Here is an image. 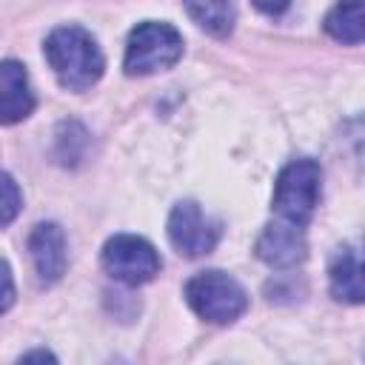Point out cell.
Segmentation results:
<instances>
[{
  "label": "cell",
  "mask_w": 365,
  "mask_h": 365,
  "mask_svg": "<svg viewBox=\"0 0 365 365\" xmlns=\"http://www.w3.org/2000/svg\"><path fill=\"white\" fill-rule=\"evenodd\" d=\"M46 60L54 68L57 80L68 91L91 88L106 68L97 40L80 26H60L46 40Z\"/></svg>",
  "instance_id": "obj_1"
},
{
  "label": "cell",
  "mask_w": 365,
  "mask_h": 365,
  "mask_svg": "<svg viewBox=\"0 0 365 365\" xmlns=\"http://www.w3.org/2000/svg\"><path fill=\"white\" fill-rule=\"evenodd\" d=\"M182 57V34L168 23H140L125 43L123 68L131 77H145L171 68Z\"/></svg>",
  "instance_id": "obj_2"
},
{
  "label": "cell",
  "mask_w": 365,
  "mask_h": 365,
  "mask_svg": "<svg viewBox=\"0 0 365 365\" xmlns=\"http://www.w3.org/2000/svg\"><path fill=\"white\" fill-rule=\"evenodd\" d=\"M185 299L197 317L214 325H228L240 319L248 308L242 285L222 271H202L185 282Z\"/></svg>",
  "instance_id": "obj_3"
},
{
  "label": "cell",
  "mask_w": 365,
  "mask_h": 365,
  "mask_svg": "<svg viewBox=\"0 0 365 365\" xmlns=\"http://www.w3.org/2000/svg\"><path fill=\"white\" fill-rule=\"evenodd\" d=\"M319 188H322V168L314 160H294L277 177L274 211L279 214V220L305 225L319 202Z\"/></svg>",
  "instance_id": "obj_4"
},
{
  "label": "cell",
  "mask_w": 365,
  "mask_h": 365,
  "mask_svg": "<svg viewBox=\"0 0 365 365\" xmlns=\"http://www.w3.org/2000/svg\"><path fill=\"white\" fill-rule=\"evenodd\" d=\"M160 254L154 245L134 234H117L103 245V268L125 282V285H143L160 274Z\"/></svg>",
  "instance_id": "obj_5"
},
{
  "label": "cell",
  "mask_w": 365,
  "mask_h": 365,
  "mask_svg": "<svg viewBox=\"0 0 365 365\" xmlns=\"http://www.w3.org/2000/svg\"><path fill=\"white\" fill-rule=\"evenodd\" d=\"M168 240L177 248V254L197 259V257L214 251V245L220 240V225L208 214H202V208L194 200H182L171 208Z\"/></svg>",
  "instance_id": "obj_6"
},
{
  "label": "cell",
  "mask_w": 365,
  "mask_h": 365,
  "mask_svg": "<svg viewBox=\"0 0 365 365\" xmlns=\"http://www.w3.org/2000/svg\"><path fill=\"white\" fill-rule=\"evenodd\" d=\"M257 257L271 268H291L305 259V234L302 225L288 220H277L265 225L257 240Z\"/></svg>",
  "instance_id": "obj_7"
},
{
  "label": "cell",
  "mask_w": 365,
  "mask_h": 365,
  "mask_svg": "<svg viewBox=\"0 0 365 365\" xmlns=\"http://www.w3.org/2000/svg\"><path fill=\"white\" fill-rule=\"evenodd\" d=\"M29 254L43 285L57 282L66 274V234L57 222H40L29 234Z\"/></svg>",
  "instance_id": "obj_8"
},
{
  "label": "cell",
  "mask_w": 365,
  "mask_h": 365,
  "mask_svg": "<svg viewBox=\"0 0 365 365\" xmlns=\"http://www.w3.org/2000/svg\"><path fill=\"white\" fill-rule=\"evenodd\" d=\"M31 108H34V94H31L23 63L3 60L0 63V125L26 120Z\"/></svg>",
  "instance_id": "obj_9"
},
{
  "label": "cell",
  "mask_w": 365,
  "mask_h": 365,
  "mask_svg": "<svg viewBox=\"0 0 365 365\" xmlns=\"http://www.w3.org/2000/svg\"><path fill=\"white\" fill-rule=\"evenodd\" d=\"M331 294L339 302L359 305L365 291H362V265L354 248H342L334 262H331Z\"/></svg>",
  "instance_id": "obj_10"
},
{
  "label": "cell",
  "mask_w": 365,
  "mask_h": 365,
  "mask_svg": "<svg viewBox=\"0 0 365 365\" xmlns=\"http://www.w3.org/2000/svg\"><path fill=\"white\" fill-rule=\"evenodd\" d=\"M325 31L348 46L362 43L365 37V17H362V0H336V6L325 17Z\"/></svg>",
  "instance_id": "obj_11"
},
{
  "label": "cell",
  "mask_w": 365,
  "mask_h": 365,
  "mask_svg": "<svg viewBox=\"0 0 365 365\" xmlns=\"http://www.w3.org/2000/svg\"><path fill=\"white\" fill-rule=\"evenodd\" d=\"M191 20L214 37H225L234 29V0H185Z\"/></svg>",
  "instance_id": "obj_12"
},
{
  "label": "cell",
  "mask_w": 365,
  "mask_h": 365,
  "mask_svg": "<svg viewBox=\"0 0 365 365\" xmlns=\"http://www.w3.org/2000/svg\"><path fill=\"white\" fill-rule=\"evenodd\" d=\"M20 205H23V197H20L17 182L0 171V228L9 225L20 214Z\"/></svg>",
  "instance_id": "obj_13"
},
{
  "label": "cell",
  "mask_w": 365,
  "mask_h": 365,
  "mask_svg": "<svg viewBox=\"0 0 365 365\" xmlns=\"http://www.w3.org/2000/svg\"><path fill=\"white\" fill-rule=\"evenodd\" d=\"M14 302V279H11V271H9V262L0 259V314L9 311Z\"/></svg>",
  "instance_id": "obj_14"
},
{
  "label": "cell",
  "mask_w": 365,
  "mask_h": 365,
  "mask_svg": "<svg viewBox=\"0 0 365 365\" xmlns=\"http://www.w3.org/2000/svg\"><path fill=\"white\" fill-rule=\"evenodd\" d=\"M288 3H291V0H254V6H257L262 14H271V17H274V14H282V11L288 9Z\"/></svg>",
  "instance_id": "obj_15"
},
{
  "label": "cell",
  "mask_w": 365,
  "mask_h": 365,
  "mask_svg": "<svg viewBox=\"0 0 365 365\" xmlns=\"http://www.w3.org/2000/svg\"><path fill=\"white\" fill-rule=\"evenodd\" d=\"M20 359H26V362H29V359H51V362H54V354H48V351H29V354H23Z\"/></svg>",
  "instance_id": "obj_16"
}]
</instances>
